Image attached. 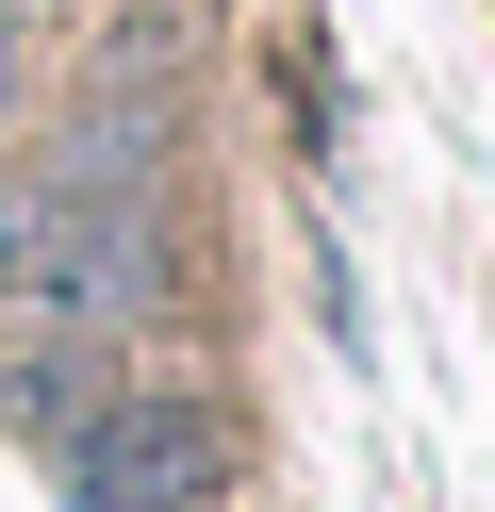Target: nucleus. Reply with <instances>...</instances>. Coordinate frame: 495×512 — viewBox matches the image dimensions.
Masks as SVG:
<instances>
[{
    "label": "nucleus",
    "mask_w": 495,
    "mask_h": 512,
    "mask_svg": "<svg viewBox=\"0 0 495 512\" xmlns=\"http://www.w3.org/2000/svg\"><path fill=\"white\" fill-rule=\"evenodd\" d=\"M99 380H116V364H99V331H83V347H33V364L0 380V397H17V430H66V413H83Z\"/></svg>",
    "instance_id": "nucleus-3"
},
{
    "label": "nucleus",
    "mask_w": 495,
    "mask_h": 512,
    "mask_svg": "<svg viewBox=\"0 0 495 512\" xmlns=\"http://www.w3.org/2000/svg\"><path fill=\"white\" fill-rule=\"evenodd\" d=\"M149 149H165V100L116 83L66 149H33L0 182V298L33 331H132L165 281V199H149Z\"/></svg>",
    "instance_id": "nucleus-1"
},
{
    "label": "nucleus",
    "mask_w": 495,
    "mask_h": 512,
    "mask_svg": "<svg viewBox=\"0 0 495 512\" xmlns=\"http://www.w3.org/2000/svg\"><path fill=\"white\" fill-rule=\"evenodd\" d=\"M50 463H66V512H198L231 479V430H215V397H182V380H99V397L50 430Z\"/></svg>",
    "instance_id": "nucleus-2"
}]
</instances>
